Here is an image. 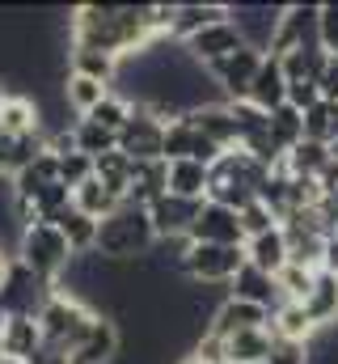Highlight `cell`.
<instances>
[{"mask_svg":"<svg viewBox=\"0 0 338 364\" xmlns=\"http://www.w3.org/2000/svg\"><path fill=\"white\" fill-rule=\"evenodd\" d=\"M0 364H26V360H17V356H0Z\"/></svg>","mask_w":338,"mask_h":364,"instance_id":"cell-51","label":"cell"},{"mask_svg":"<svg viewBox=\"0 0 338 364\" xmlns=\"http://www.w3.org/2000/svg\"><path fill=\"white\" fill-rule=\"evenodd\" d=\"M169 174H165V191L178 195V199H199L207 203V170L203 161H165Z\"/></svg>","mask_w":338,"mask_h":364,"instance_id":"cell-25","label":"cell"},{"mask_svg":"<svg viewBox=\"0 0 338 364\" xmlns=\"http://www.w3.org/2000/svg\"><path fill=\"white\" fill-rule=\"evenodd\" d=\"M258 326H271V314H266L262 305L237 301V296H229V301L216 309V322H212V331H216L220 339H233V335H241V331H258Z\"/></svg>","mask_w":338,"mask_h":364,"instance_id":"cell-17","label":"cell"},{"mask_svg":"<svg viewBox=\"0 0 338 364\" xmlns=\"http://www.w3.org/2000/svg\"><path fill=\"white\" fill-rule=\"evenodd\" d=\"M165 161H203V166H216L220 161V149L182 114L178 123L165 127Z\"/></svg>","mask_w":338,"mask_h":364,"instance_id":"cell-13","label":"cell"},{"mask_svg":"<svg viewBox=\"0 0 338 364\" xmlns=\"http://www.w3.org/2000/svg\"><path fill=\"white\" fill-rule=\"evenodd\" d=\"M84 178H93V161H89L84 153H68V157H60V182H64L68 191H77Z\"/></svg>","mask_w":338,"mask_h":364,"instance_id":"cell-41","label":"cell"},{"mask_svg":"<svg viewBox=\"0 0 338 364\" xmlns=\"http://www.w3.org/2000/svg\"><path fill=\"white\" fill-rule=\"evenodd\" d=\"M246 267V246H190L186 263H182V275L190 284H220L229 288L233 275Z\"/></svg>","mask_w":338,"mask_h":364,"instance_id":"cell-6","label":"cell"},{"mask_svg":"<svg viewBox=\"0 0 338 364\" xmlns=\"http://www.w3.org/2000/svg\"><path fill=\"white\" fill-rule=\"evenodd\" d=\"M199 199H178V195H161L157 203H148V220L157 237H190V225L199 216Z\"/></svg>","mask_w":338,"mask_h":364,"instance_id":"cell-14","label":"cell"},{"mask_svg":"<svg viewBox=\"0 0 338 364\" xmlns=\"http://www.w3.org/2000/svg\"><path fill=\"white\" fill-rule=\"evenodd\" d=\"M0 339H4V356L30 360V356L43 348V331H38V318H30V314H13V318H0Z\"/></svg>","mask_w":338,"mask_h":364,"instance_id":"cell-20","label":"cell"},{"mask_svg":"<svg viewBox=\"0 0 338 364\" xmlns=\"http://www.w3.org/2000/svg\"><path fill=\"white\" fill-rule=\"evenodd\" d=\"M84 119L119 136V132H123V123L131 119V102H127V97H123V93H119V90H110V93H106V97H102V106H93V110H89Z\"/></svg>","mask_w":338,"mask_h":364,"instance_id":"cell-37","label":"cell"},{"mask_svg":"<svg viewBox=\"0 0 338 364\" xmlns=\"http://www.w3.org/2000/svg\"><path fill=\"white\" fill-rule=\"evenodd\" d=\"M229 4H178L173 9V26H169V38L173 43H190L195 34H203L207 26L216 21H229Z\"/></svg>","mask_w":338,"mask_h":364,"instance_id":"cell-16","label":"cell"},{"mask_svg":"<svg viewBox=\"0 0 338 364\" xmlns=\"http://www.w3.org/2000/svg\"><path fill=\"white\" fill-rule=\"evenodd\" d=\"M119 153L131 161H165V123L144 106H131V119L119 132Z\"/></svg>","mask_w":338,"mask_h":364,"instance_id":"cell-7","label":"cell"},{"mask_svg":"<svg viewBox=\"0 0 338 364\" xmlns=\"http://www.w3.org/2000/svg\"><path fill=\"white\" fill-rule=\"evenodd\" d=\"M0 174H17V136L9 132H0Z\"/></svg>","mask_w":338,"mask_h":364,"instance_id":"cell-47","label":"cell"},{"mask_svg":"<svg viewBox=\"0 0 338 364\" xmlns=\"http://www.w3.org/2000/svg\"><path fill=\"white\" fill-rule=\"evenodd\" d=\"M153 246H157V233H153L148 208L140 203H123L114 216L97 225V255L110 263H140Z\"/></svg>","mask_w":338,"mask_h":364,"instance_id":"cell-2","label":"cell"},{"mask_svg":"<svg viewBox=\"0 0 338 364\" xmlns=\"http://www.w3.org/2000/svg\"><path fill=\"white\" fill-rule=\"evenodd\" d=\"M322 272L338 275V237H326V255H322Z\"/></svg>","mask_w":338,"mask_h":364,"instance_id":"cell-49","label":"cell"},{"mask_svg":"<svg viewBox=\"0 0 338 364\" xmlns=\"http://www.w3.org/2000/svg\"><path fill=\"white\" fill-rule=\"evenodd\" d=\"M9 263H13V255H4V250H0V284H4V275H9Z\"/></svg>","mask_w":338,"mask_h":364,"instance_id":"cell-50","label":"cell"},{"mask_svg":"<svg viewBox=\"0 0 338 364\" xmlns=\"http://www.w3.org/2000/svg\"><path fill=\"white\" fill-rule=\"evenodd\" d=\"M229 114H233V127H237V144L250 140L258 132H266V110H258L254 102H229Z\"/></svg>","mask_w":338,"mask_h":364,"instance_id":"cell-39","label":"cell"},{"mask_svg":"<svg viewBox=\"0 0 338 364\" xmlns=\"http://www.w3.org/2000/svg\"><path fill=\"white\" fill-rule=\"evenodd\" d=\"M326 166H330V149L317 140H300L292 153H283V170L292 178H317Z\"/></svg>","mask_w":338,"mask_h":364,"instance_id":"cell-31","label":"cell"},{"mask_svg":"<svg viewBox=\"0 0 338 364\" xmlns=\"http://www.w3.org/2000/svg\"><path fill=\"white\" fill-rule=\"evenodd\" d=\"M72 208H81L84 216H93V220L102 225L106 216H114V212L123 208V199H114V195H110L97 178H84L81 186L72 191Z\"/></svg>","mask_w":338,"mask_h":364,"instance_id":"cell-32","label":"cell"},{"mask_svg":"<svg viewBox=\"0 0 338 364\" xmlns=\"http://www.w3.org/2000/svg\"><path fill=\"white\" fill-rule=\"evenodd\" d=\"M4 97H9V90H4V81H0V106H4Z\"/></svg>","mask_w":338,"mask_h":364,"instance_id":"cell-53","label":"cell"},{"mask_svg":"<svg viewBox=\"0 0 338 364\" xmlns=\"http://www.w3.org/2000/svg\"><path fill=\"white\" fill-rule=\"evenodd\" d=\"M43 127V110L34 97H21V93H9L4 106H0V132L9 136H26V132H38Z\"/></svg>","mask_w":338,"mask_h":364,"instance_id":"cell-27","label":"cell"},{"mask_svg":"<svg viewBox=\"0 0 338 364\" xmlns=\"http://www.w3.org/2000/svg\"><path fill=\"white\" fill-rule=\"evenodd\" d=\"M246 263L258 267V272H266V275H279L288 267V237H283L279 225L271 233H258V237L246 242Z\"/></svg>","mask_w":338,"mask_h":364,"instance_id":"cell-22","label":"cell"},{"mask_svg":"<svg viewBox=\"0 0 338 364\" xmlns=\"http://www.w3.org/2000/svg\"><path fill=\"white\" fill-rule=\"evenodd\" d=\"M68 73L72 77H89V81H102L114 90L119 81V55H106V51H93V47H68Z\"/></svg>","mask_w":338,"mask_h":364,"instance_id":"cell-24","label":"cell"},{"mask_svg":"<svg viewBox=\"0 0 338 364\" xmlns=\"http://www.w3.org/2000/svg\"><path fill=\"white\" fill-rule=\"evenodd\" d=\"M266 127H271V140H275L283 153H292V149L305 140V114H300V110H292L288 102H283V106H275V110L266 114Z\"/></svg>","mask_w":338,"mask_h":364,"instance_id":"cell-33","label":"cell"},{"mask_svg":"<svg viewBox=\"0 0 338 364\" xmlns=\"http://www.w3.org/2000/svg\"><path fill=\"white\" fill-rule=\"evenodd\" d=\"M305 140H317V144H334L338 140V102H317L309 114H305Z\"/></svg>","mask_w":338,"mask_h":364,"instance_id":"cell-36","label":"cell"},{"mask_svg":"<svg viewBox=\"0 0 338 364\" xmlns=\"http://www.w3.org/2000/svg\"><path fill=\"white\" fill-rule=\"evenodd\" d=\"M110 93V85H102V81H89V77H72L68 73V81H64V102L77 110V114H89L93 106H102V97Z\"/></svg>","mask_w":338,"mask_h":364,"instance_id":"cell-35","label":"cell"},{"mask_svg":"<svg viewBox=\"0 0 338 364\" xmlns=\"http://www.w3.org/2000/svg\"><path fill=\"white\" fill-rule=\"evenodd\" d=\"M258 68H262V51L241 47V51H233L229 60L212 64V68H207V77L216 81V90H220V97H224V102H241V97L250 93Z\"/></svg>","mask_w":338,"mask_h":364,"instance_id":"cell-9","label":"cell"},{"mask_svg":"<svg viewBox=\"0 0 338 364\" xmlns=\"http://www.w3.org/2000/svg\"><path fill=\"white\" fill-rule=\"evenodd\" d=\"M246 102H254V106L266 110V114L288 102V77H283V64H279L275 55H262V68H258V77H254Z\"/></svg>","mask_w":338,"mask_h":364,"instance_id":"cell-18","label":"cell"},{"mask_svg":"<svg viewBox=\"0 0 338 364\" xmlns=\"http://www.w3.org/2000/svg\"><path fill=\"white\" fill-rule=\"evenodd\" d=\"M190 242H199V246H246V233H241V220L233 208L203 203L195 225H190Z\"/></svg>","mask_w":338,"mask_h":364,"instance_id":"cell-10","label":"cell"},{"mask_svg":"<svg viewBox=\"0 0 338 364\" xmlns=\"http://www.w3.org/2000/svg\"><path fill=\"white\" fill-rule=\"evenodd\" d=\"M229 296H237V301H250V305H262L266 314H275V309L283 305L275 275L258 272V267H250V263L233 275V284H229Z\"/></svg>","mask_w":338,"mask_h":364,"instance_id":"cell-15","label":"cell"},{"mask_svg":"<svg viewBox=\"0 0 338 364\" xmlns=\"http://www.w3.org/2000/svg\"><path fill=\"white\" fill-rule=\"evenodd\" d=\"M148 4H81L68 17V47H93L106 55H140L153 43Z\"/></svg>","mask_w":338,"mask_h":364,"instance_id":"cell-1","label":"cell"},{"mask_svg":"<svg viewBox=\"0 0 338 364\" xmlns=\"http://www.w3.org/2000/svg\"><path fill=\"white\" fill-rule=\"evenodd\" d=\"M72 136H77V153H84L89 161H97V157H106V153L119 149V136L106 132V127H97V123H89V119H81L72 127Z\"/></svg>","mask_w":338,"mask_h":364,"instance_id":"cell-34","label":"cell"},{"mask_svg":"<svg viewBox=\"0 0 338 364\" xmlns=\"http://www.w3.org/2000/svg\"><path fill=\"white\" fill-rule=\"evenodd\" d=\"M266 364H309V343H292V339H275Z\"/></svg>","mask_w":338,"mask_h":364,"instance_id":"cell-44","label":"cell"},{"mask_svg":"<svg viewBox=\"0 0 338 364\" xmlns=\"http://www.w3.org/2000/svg\"><path fill=\"white\" fill-rule=\"evenodd\" d=\"M322 47L338 55V4H322Z\"/></svg>","mask_w":338,"mask_h":364,"instance_id":"cell-45","label":"cell"},{"mask_svg":"<svg viewBox=\"0 0 338 364\" xmlns=\"http://www.w3.org/2000/svg\"><path fill=\"white\" fill-rule=\"evenodd\" d=\"M313 279H317V272H309V267H296V263H288L283 272L275 275V284H279V296H283V301H296V305H305V296L313 292Z\"/></svg>","mask_w":338,"mask_h":364,"instance_id":"cell-38","label":"cell"},{"mask_svg":"<svg viewBox=\"0 0 338 364\" xmlns=\"http://www.w3.org/2000/svg\"><path fill=\"white\" fill-rule=\"evenodd\" d=\"M131 170H136V161H131V157H123L119 149L93 161V178L102 182L114 199H123V203H127V191H131Z\"/></svg>","mask_w":338,"mask_h":364,"instance_id":"cell-30","label":"cell"},{"mask_svg":"<svg viewBox=\"0 0 338 364\" xmlns=\"http://www.w3.org/2000/svg\"><path fill=\"white\" fill-rule=\"evenodd\" d=\"M186 47V55L199 64V68H212V64H220V60H229L233 51H241L246 47V38H241V30L233 26V17L229 21H216V26H207L203 34H195L190 43H182Z\"/></svg>","mask_w":338,"mask_h":364,"instance_id":"cell-11","label":"cell"},{"mask_svg":"<svg viewBox=\"0 0 338 364\" xmlns=\"http://www.w3.org/2000/svg\"><path fill=\"white\" fill-rule=\"evenodd\" d=\"M165 174H169L165 161H136V170H131V191H127V203H140V208L157 203V199L165 195Z\"/></svg>","mask_w":338,"mask_h":364,"instance_id":"cell-26","label":"cell"},{"mask_svg":"<svg viewBox=\"0 0 338 364\" xmlns=\"http://www.w3.org/2000/svg\"><path fill=\"white\" fill-rule=\"evenodd\" d=\"M317 186H322V195H338V161H330V166L317 174Z\"/></svg>","mask_w":338,"mask_h":364,"instance_id":"cell-48","label":"cell"},{"mask_svg":"<svg viewBox=\"0 0 338 364\" xmlns=\"http://www.w3.org/2000/svg\"><path fill=\"white\" fill-rule=\"evenodd\" d=\"M271 331H275V339H292V343H313V335H317V326L309 322L305 305H296V301H283L271 314Z\"/></svg>","mask_w":338,"mask_h":364,"instance_id":"cell-29","label":"cell"},{"mask_svg":"<svg viewBox=\"0 0 338 364\" xmlns=\"http://www.w3.org/2000/svg\"><path fill=\"white\" fill-rule=\"evenodd\" d=\"M224 343H229V364H266L271 348H275V331L258 326V331H241Z\"/></svg>","mask_w":338,"mask_h":364,"instance_id":"cell-28","label":"cell"},{"mask_svg":"<svg viewBox=\"0 0 338 364\" xmlns=\"http://www.w3.org/2000/svg\"><path fill=\"white\" fill-rule=\"evenodd\" d=\"M51 225H55V229L64 233V242L72 246V259H81V255H93V250H97V220H93V216H84L81 208H72V203H68Z\"/></svg>","mask_w":338,"mask_h":364,"instance_id":"cell-23","label":"cell"},{"mask_svg":"<svg viewBox=\"0 0 338 364\" xmlns=\"http://www.w3.org/2000/svg\"><path fill=\"white\" fill-rule=\"evenodd\" d=\"M330 161H338V140L330 144Z\"/></svg>","mask_w":338,"mask_h":364,"instance_id":"cell-52","label":"cell"},{"mask_svg":"<svg viewBox=\"0 0 338 364\" xmlns=\"http://www.w3.org/2000/svg\"><path fill=\"white\" fill-rule=\"evenodd\" d=\"M190 356H195V360H203V364H229V343H224L216 331H207L203 339H195Z\"/></svg>","mask_w":338,"mask_h":364,"instance_id":"cell-42","label":"cell"},{"mask_svg":"<svg viewBox=\"0 0 338 364\" xmlns=\"http://www.w3.org/2000/svg\"><path fill=\"white\" fill-rule=\"evenodd\" d=\"M229 13H233V26L241 30V38H246V47L254 51H271V38H275V30H279V13H283V4H266V0H241V4H229Z\"/></svg>","mask_w":338,"mask_h":364,"instance_id":"cell-8","label":"cell"},{"mask_svg":"<svg viewBox=\"0 0 338 364\" xmlns=\"http://www.w3.org/2000/svg\"><path fill=\"white\" fill-rule=\"evenodd\" d=\"M305 314L317 331H334L338 326V275L317 272L313 279V292L305 296Z\"/></svg>","mask_w":338,"mask_h":364,"instance_id":"cell-21","label":"cell"},{"mask_svg":"<svg viewBox=\"0 0 338 364\" xmlns=\"http://www.w3.org/2000/svg\"><path fill=\"white\" fill-rule=\"evenodd\" d=\"M237 220H241L246 242H250V237H258V233H271V229L279 225V220H275V212H271L266 203H258V199H254V203H246V208L237 212Z\"/></svg>","mask_w":338,"mask_h":364,"instance_id":"cell-40","label":"cell"},{"mask_svg":"<svg viewBox=\"0 0 338 364\" xmlns=\"http://www.w3.org/2000/svg\"><path fill=\"white\" fill-rule=\"evenodd\" d=\"M13 259L21 267H30L38 279L55 284L60 275L68 272V263H72V246L64 242V233L55 225H30V229H21V242H17Z\"/></svg>","mask_w":338,"mask_h":364,"instance_id":"cell-4","label":"cell"},{"mask_svg":"<svg viewBox=\"0 0 338 364\" xmlns=\"http://www.w3.org/2000/svg\"><path fill=\"white\" fill-rule=\"evenodd\" d=\"M182 364H203V360H195V356H186V360H182Z\"/></svg>","mask_w":338,"mask_h":364,"instance_id":"cell-54","label":"cell"},{"mask_svg":"<svg viewBox=\"0 0 338 364\" xmlns=\"http://www.w3.org/2000/svg\"><path fill=\"white\" fill-rule=\"evenodd\" d=\"M93 309L81 305L77 296H68V292H51L47 301H43V309H38V331H43V343H51V348H60L64 356L77 348L84 339V331L93 326Z\"/></svg>","mask_w":338,"mask_h":364,"instance_id":"cell-3","label":"cell"},{"mask_svg":"<svg viewBox=\"0 0 338 364\" xmlns=\"http://www.w3.org/2000/svg\"><path fill=\"white\" fill-rule=\"evenodd\" d=\"M317 90H322V102H338V55H326V68L317 77Z\"/></svg>","mask_w":338,"mask_h":364,"instance_id":"cell-46","label":"cell"},{"mask_svg":"<svg viewBox=\"0 0 338 364\" xmlns=\"http://www.w3.org/2000/svg\"><path fill=\"white\" fill-rule=\"evenodd\" d=\"M220 153H229V149H241L237 144V127H233V114H229V102H216V106H199V110H190L186 114Z\"/></svg>","mask_w":338,"mask_h":364,"instance_id":"cell-19","label":"cell"},{"mask_svg":"<svg viewBox=\"0 0 338 364\" xmlns=\"http://www.w3.org/2000/svg\"><path fill=\"white\" fill-rule=\"evenodd\" d=\"M119 348H123V335H119V322L110 314L93 318V326L84 331V339L68 352V364H114L119 360Z\"/></svg>","mask_w":338,"mask_h":364,"instance_id":"cell-12","label":"cell"},{"mask_svg":"<svg viewBox=\"0 0 338 364\" xmlns=\"http://www.w3.org/2000/svg\"><path fill=\"white\" fill-rule=\"evenodd\" d=\"M317 102H322V90H317V81H292V85H288V106H292V110L309 114Z\"/></svg>","mask_w":338,"mask_h":364,"instance_id":"cell-43","label":"cell"},{"mask_svg":"<svg viewBox=\"0 0 338 364\" xmlns=\"http://www.w3.org/2000/svg\"><path fill=\"white\" fill-rule=\"evenodd\" d=\"M300 47H322V4H283L279 30H275L266 55L283 60Z\"/></svg>","mask_w":338,"mask_h":364,"instance_id":"cell-5","label":"cell"}]
</instances>
